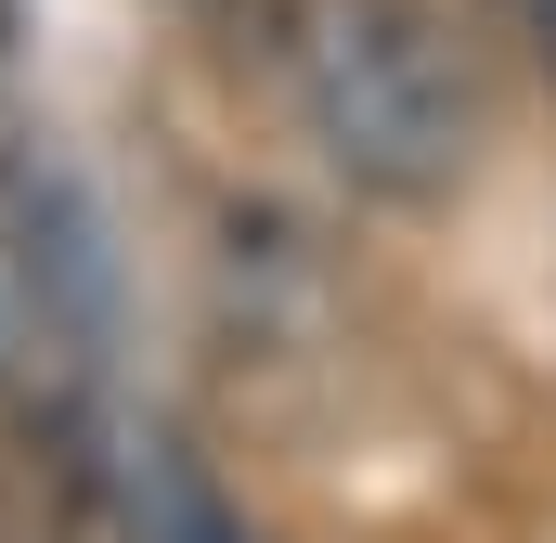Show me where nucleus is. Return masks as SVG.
Masks as SVG:
<instances>
[{
    "label": "nucleus",
    "instance_id": "2",
    "mask_svg": "<svg viewBox=\"0 0 556 543\" xmlns=\"http://www.w3.org/2000/svg\"><path fill=\"white\" fill-rule=\"evenodd\" d=\"M91 479H104V518H117V543H260L247 531V505L207 479V453L181 440V427H117L104 453H91Z\"/></svg>",
    "mask_w": 556,
    "mask_h": 543
},
{
    "label": "nucleus",
    "instance_id": "1",
    "mask_svg": "<svg viewBox=\"0 0 556 543\" xmlns=\"http://www.w3.org/2000/svg\"><path fill=\"white\" fill-rule=\"evenodd\" d=\"M298 104L337 181L363 194H453L479 142V65L440 0H311L298 13Z\"/></svg>",
    "mask_w": 556,
    "mask_h": 543
},
{
    "label": "nucleus",
    "instance_id": "3",
    "mask_svg": "<svg viewBox=\"0 0 556 543\" xmlns=\"http://www.w3.org/2000/svg\"><path fill=\"white\" fill-rule=\"evenodd\" d=\"M0 376H26V285H13V247H0Z\"/></svg>",
    "mask_w": 556,
    "mask_h": 543
},
{
    "label": "nucleus",
    "instance_id": "4",
    "mask_svg": "<svg viewBox=\"0 0 556 543\" xmlns=\"http://www.w3.org/2000/svg\"><path fill=\"white\" fill-rule=\"evenodd\" d=\"M52 543H117V518H104V479H91V505H78V518H65Z\"/></svg>",
    "mask_w": 556,
    "mask_h": 543
}]
</instances>
